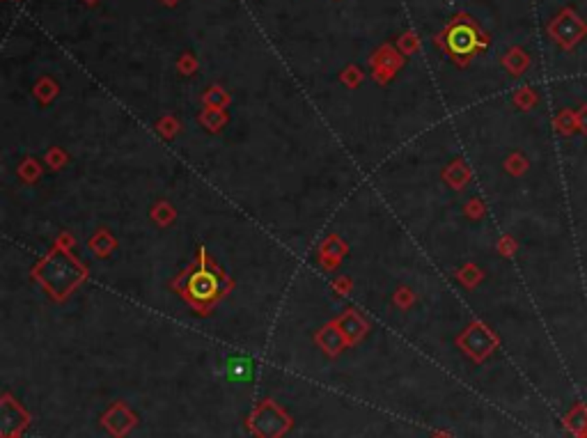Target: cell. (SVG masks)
Listing matches in <instances>:
<instances>
[{"label":"cell","instance_id":"6da1fadb","mask_svg":"<svg viewBox=\"0 0 587 438\" xmlns=\"http://www.w3.org/2000/svg\"><path fill=\"white\" fill-rule=\"evenodd\" d=\"M186 294L191 301L200 303V305L214 301V298L220 294V275L216 273L214 269H207V267L195 269L186 280Z\"/></svg>","mask_w":587,"mask_h":438},{"label":"cell","instance_id":"7a4b0ae2","mask_svg":"<svg viewBox=\"0 0 587 438\" xmlns=\"http://www.w3.org/2000/svg\"><path fill=\"white\" fill-rule=\"evenodd\" d=\"M477 32L473 30L471 25L466 23H459L454 25L450 32H447V48L454 53V55H468L477 48Z\"/></svg>","mask_w":587,"mask_h":438}]
</instances>
